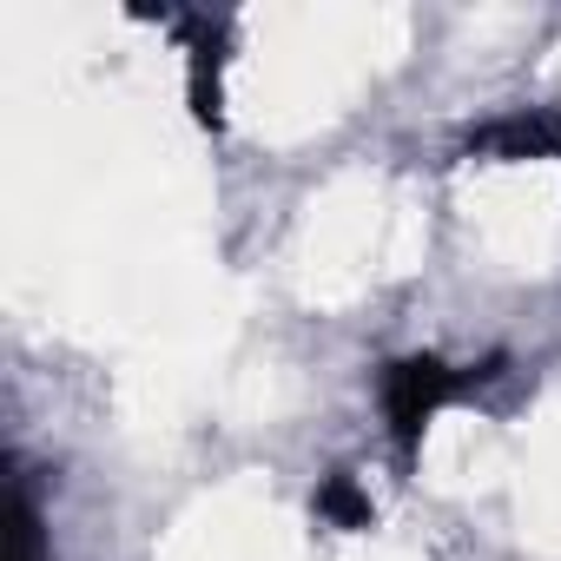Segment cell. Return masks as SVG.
<instances>
[{
    "label": "cell",
    "instance_id": "obj_1",
    "mask_svg": "<svg viewBox=\"0 0 561 561\" xmlns=\"http://www.w3.org/2000/svg\"><path fill=\"white\" fill-rule=\"evenodd\" d=\"M449 390H456V383H449V370H443V364H430V357H416V364H397V370H390V390H383L397 436L410 443V436L423 430V416H436V403H443Z\"/></svg>",
    "mask_w": 561,
    "mask_h": 561
},
{
    "label": "cell",
    "instance_id": "obj_2",
    "mask_svg": "<svg viewBox=\"0 0 561 561\" xmlns=\"http://www.w3.org/2000/svg\"><path fill=\"white\" fill-rule=\"evenodd\" d=\"M21 561H41V554H34V522H27V502H21Z\"/></svg>",
    "mask_w": 561,
    "mask_h": 561
}]
</instances>
